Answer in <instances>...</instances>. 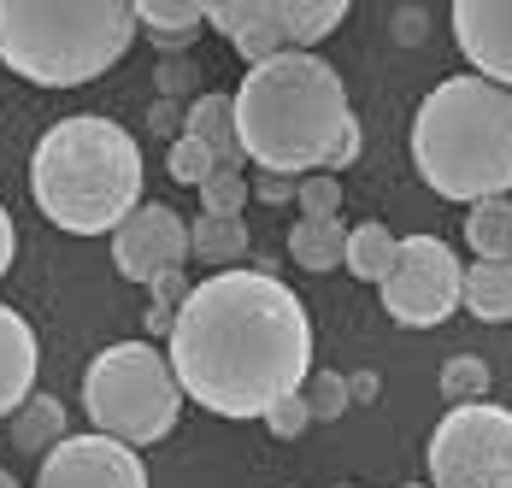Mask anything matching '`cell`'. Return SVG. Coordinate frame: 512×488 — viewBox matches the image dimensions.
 Instances as JSON below:
<instances>
[{
    "instance_id": "7402d4cb",
    "label": "cell",
    "mask_w": 512,
    "mask_h": 488,
    "mask_svg": "<svg viewBox=\"0 0 512 488\" xmlns=\"http://www.w3.org/2000/svg\"><path fill=\"white\" fill-rule=\"evenodd\" d=\"M342 247H348V224L342 218H301L295 230H289V259L301 265V271H336L342 265Z\"/></svg>"
},
{
    "instance_id": "ac0fdd59",
    "label": "cell",
    "mask_w": 512,
    "mask_h": 488,
    "mask_svg": "<svg viewBox=\"0 0 512 488\" xmlns=\"http://www.w3.org/2000/svg\"><path fill=\"white\" fill-rule=\"evenodd\" d=\"M342 18H348V0H277V30L289 53H312V42H324Z\"/></svg>"
},
{
    "instance_id": "e575fe53",
    "label": "cell",
    "mask_w": 512,
    "mask_h": 488,
    "mask_svg": "<svg viewBox=\"0 0 512 488\" xmlns=\"http://www.w3.org/2000/svg\"><path fill=\"white\" fill-rule=\"evenodd\" d=\"M0 488H24V483H18V477H12V471H0Z\"/></svg>"
},
{
    "instance_id": "4fadbf2b",
    "label": "cell",
    "mask_w": 512,
    "mask_h": 488,
    "mask_svg": "<svg viewBox=\"0 0 512 488\" xmlns=\"http://www.w3.org/2000/svg\"><path fill=\"white\" fill-rule=\"evenodd\" d=\"M36 365H42V353H36L30 318L0 300V418H12L36 394Z\"/></svg>"
},
{
    "instance_id": "5b68a950",
    "label": "cell",
    "mask_w": 512,
    "mask_h": 488,
    "mask_svg": "<svg viewBox=\"0 0 512 488\" xmlns=\"http://www.w3.org/2000/svg\"><path fill=\"white\" fill-rule=\"evenodd\" d=\"M136 42L130 0H0V65L36 89L106 77Z\"/></svg>"
},
{
    "instance_id": "6da1fadb",
    "label": "cell",
    "mask_w": 512,
    "mask_h": 488,
    "mask_svg": "<svg viewBox=\"0 0 512 488\" xmlns=\"http://www.w3.org/2000/svg\"><path fill=\"white\" fill-rule=\"evenodd\" d=\"M165 342L177 389L218 418H265L312 377V318L301 294L248 265L195 283Z\"/></svg>"
},
{
    "instance_id": "5bb4252c",
    "label": "cell",
    "mask_w": 512,
    "mask_h": 488,
    "mask_svg": "<svg viewBox=\"0 0 512 488\" xmlns=\"http://www.w3.org/2000/svg\"><path fill=\"white\" fill-rule=\"evenodd\" d=\"M183 136L218 159V171H242V142H236V112H230V95H195L183 106Z\"/></svg>"
},
{
    "instance_id": "d6986e66",
    "label": "cell",
    "mask_w": 512,
    "mask_h": 488,
    "mask_svg": "<svg viewBox=\"0 0 512 488\" xmlns=\"http://www.w3.org/2000/svg\"><path fill=\"white\" fill-rule=\"evenodd\" d=\"M465 247L483 265H512V200H477L465 212Z\"/></svg>"
},
{
    "instance_id": "30bf717a",
    "label": "cell",
    "mask_w": 512,
    "mask_h": 488,
    "mask_svg": "<svg viewBox=\"0 0 512 488\" xmlns=\"http://www.w3.org/2000/svg\"><path fill=\"white\" fill-rule=\"evenodd\" d=\"M36 488H148V465L112 436H65L42 459Z\"/></svg>"
},
{
    "instance_id": "ffe728a7",
    "label": "cell",
    "mask_w": 512,
    "mask_h": 488,
    "mask_svg": "<svg viewBox=\"0 0 512 488\" xmlns=\"http://www.w3.org/2000/svg\"><path fill=\"white\" fill-rule=\"evenodd\" d=\"M395 247H401V236H395L389 224L365 218V224H354V230H348L342 265L354 271L359 283H383V277H389V265H395Z\"/></svg>"
},
{
    "instance_id": "d6a6232c",
    "label": "cell",
    "mask_w": 512,
    "mask_h": 488,
    "mask_svg": "<svg viewBox=\"0 0 512 488\" xmlns=\"http://www.w3.org/2000/svg\"><path fill=\"white\" fill-rule=\"evenodd\" d=\"M12 247H18V230H12V212L0 206V277L12 271Z\"/></svg>"
},
{
    "instance_id": "7c38bea8",
    "label": "cell",
    "mask_w": 512,
    "mask_h": 488,
    "mask_svg": "<svg viewBox=\"0 0 512 488\" xmlns=\"http://www.w3.org/2000/svg\"><path fill=\"white\" fill-rule=\"evenodd\" d=\"M206 30L230 36L248 65H265V59L289 53L283 30H277V0H206Z\"/></svg>"
},
{
    "instance_id": "44dd1931",
    "label": "cell",
    "mask_w": 512,
    "mask_h": 488,
    "mask_svg": "<svg viewBox=\"0 0 512 488\" xmlns=\"http://www.w3.org/2000/svg\"><path fill=\"white\" fill-rule=\"evenodd\" d=\"M189 253L212 265V271H236L242 265V253H248V224L242 218H195L189 224Z\"/></svg>"
},
{
    "instance_id": "cb8c5ba5",
    "label": "cell",
    "mask_w": 512,
    "mask_h": 488,
    "mask_svg": "<svg viewBox=\"0 0 512 488\" xmlns=\"http://www.w3.org/2000/svg\"><path fill=\"white\" fill-rule=\"evenodd\" d=\"M189 277L183 271H165V277H154L148 283V294H154V306H148V336L154 342H165L171 336V324H177V312H183V300H189Z\"/></svg>"
},
{
    "instance_id": "484cf974",
    "label": "cell",
    "mask_w": 512,
    "mask_h": 488,
    "mask_svg": "<svg viewBox=\"0 0 512 488\" xmlns=\"http://www.w3.org/2000/svg\"><path fill=\"white\" fill-rule=\"evenodd\" d=\"M301 400H307V412L318 418V424H336L354 400H348V377L342 371H312L307 389H301Z\"/></svg>"
},
{
    "instance_id": "f1b7e54d",
    "label": "cell",
    "mask_w": 512,
    "mask_h": 488,
    "mask_svg": "<svg viewBox=\"0 0 512 488\" xmlns=\"http://www.w3.org/2000/svg\"><path fill=\"white\" fill-rule=\"evenodd\" d=\"M307 424H312V412H307V400L301 394H283L271 412H265V430L277 441H295V436H307Z\"/></svg>"
},
{
    "instance_id": "f546056e",
    "label": "cell",
    "mask_w": 512,
    "mask_h": 488,
    "mask_svg": "<svg viewBox=\"0 0 512 488\" xmlns=\"http://www.w3.org/2000/svg\"><path fill=\"white\" fill-rule=\"evenodd\" d=\"M195 59H159L154 65V83H159V100H177V95H195Z\"/></svg>"
},
{
    "instance_id": "9c48e42d",
    "label": "cell",
    "mask_w": 512,
    "mask_h": 488,
    "mask_svg": "<svg viewBox=\"0 0 512 488\" xmlns=\"http://www.w3.org/2000/svg\"><path fill=\"white\" fill-rule=\"evenodd\" d=\"M183 259H189V224L159 200H142L112 230V265L124 283H154L165 271H183Z\"/></svg>"
},
{
    "instance_id": "4dcf8cb0",
    "label": "cell",
    "mask_w": 512,
    "mask_h": 488,
    "mask_svg": "<svg viewBox=\"0 0 512 488\" xmlns=\"http://www.w3.org/2000/svg\"><path fill=\"white\" fill-rule=\"evenodd\" d=\"M248 200H265V206H289V200H295V177H265V171H259V183L248 189Z\"/></svg>"
},
{
    "instance_id": "277c9868",
    "label": "cell",
    "mask_w": 512,
    "mask_h": 488,
    "mask_svg": "<svg viewBox=\"0 0 512 488\" xmlns=\"http://www.w3.org/2000/svg\"><path fill=\"white\" fill-rule=\"evenodd\" d=\"M412 165L442 200L512 195V95L483 77H442L412 112Z\"/></svg>"
},
{
    "instance_id": "7a4b0ae2",
    "label": "cell",
    "mask_w": 512,
    "mask_h": 488,
    "mask_svg": "<svg viewBox=\"0 0 512 488\" xmlns=\"http://www.w3.org/2000/svg\"><path fill=\"white\" fill-rule=\"evenodd\" d=\"M242 159H254L265 177H336L359 159V118L330 59L318 53H277L248 65L242 89L230 95Z\"/></svg>"
},
{
    "instance_id": "8992f818",
    "label": "cell",
    "mask_w": 512,
    "mask_h": 488,
    "mask_svg": "<svg viewBox=\"0 0 512 488\" xmlns=\"http://www.w3.org/2000/svg\"><path fill=\"white\" fill-rule=\"evenodd\" d=\"M83 412H89L95 436L148 447V441L171 436V424L183 412V389L154 342H112L83 371Z\"/></svg>"
},
{
    "instance_id": "9a60e30c",
    "label": "cell",
    "mask_w": 512,
    "mask_h": 488,
    "mask_svg": "<svg viewBox=\"0 0 512 488\" xmlns=\"http://www.w3.org/2000/svg\"><path fill=\"white\" fill-rule=\"evenodd\" d=\"M136 30H148L159 53H183L206 30V0H130Z\"/></svg>"
},
{
    "instance_id": "ba28073f",
    "label": "cell",
    "mask_w": 512,
    "mask_h": 488,
    "mask_svg": "<svg viewBox=\"0 0 512 488\" xmlns=\"http://www.w3.org/2000/svg\"><path fill=\"white\" fill-rule=\"evenodd\" d=\"M460 253L442 242V236H407V242L395 247V265H389V277L377 283L383 294V312L395 318V324H407V330H436V324H448L454 318V306H460Z\"/></svg>"
},
{
    "instance_id": "52a82bcc",
    "label": "cell",
    "mask_w": 512,
    "mask_h": 488,
    "mask_svg": "<svg viewBox=\"0 0 512 488\" xmlns=\"http://www.w3.org/2000/svg\"><path fill=\"white\" fill-rule=\"evenodd\" d=\"M430 488H512L507 406H448V418L430 430Z\"/></svg>"
},
{
    "instance_id": "2e32d148",
    "label": "cell",
    "mask_w": 512,
    "mask_h": 488,
    "mask_svg": "<svg viewBox=\"0 0 512 488\" xmlns=\"http://www.w3.org/2000/svg\"><path fill=\"white\" fill-rule=\"evenodd\" d=\"M65 436H71V430H65V406H59L53 394H30V400L6 418V441H12L24 459H48Z\"/></svg>"
},
{
    "instance_id": "83f0119b",
    "label": "cell",
    "mask_w": 512,
    "mask_h": 488,
    "mask_svg": "<svg viewBox=\"0 0 512 488\" xmlns=\"http://www.w3.org/2000/svg\"><path fill=\"white\" fill-rule=\"evenodd\" d=\"M295 206H301V218H336L342 212V183L336 177H324V171H312V177H301L295 183Z\"/></svg>"
},
{
    "instance_id": "8fae6325",
    "label": "cell",
    "mask_w": 512,
    "mask_h": 488,
    "mask_svg": "<svg viewBox=\"0 0 512 488\" xmlns=\"http://www.w3.org/2000/svg\"><path fill=\"white\" fill-rule=\"evenodd\" d=\"M454 42L471 77L512 95V0H454Z\"/></svg>"
},
{
    "instance_id": "3957f363",
    "label": "cell",
    "mask_w": 512,
    "mask_h": 488,
    "mask_svg": "<svg viewBox=\"0 0 512 488\" xmlns=\"http://www.w3.org/2000/svg\"><path fill=\"white\" fill-rule=\"evenodd\" d=\"M142 177L136 136L101 112L48 124L30 153V195L42 218L71 236H112L142 206Z\"/></svg>"
},
{
    "instance_id": "836d02e7",
    "label": "cell",
    "mask_w": 512,
    "mask_h": 488,
    "mask_svg": "<svg viewBox=\"0 0 512 488\" xmlns=\"http://www.w3.org/2000/svg\"><path fill=\"white\" fill-rule=\"evenodd\" d=\"M348 400H377V371H354L348 377Z\"/></svg>"
},
{
    "instance_id": "d4e9b609",
    "label": "cell",
    "mask_w": 512,
    "mask_h": 488,
    "mask_svg": "<svg viewBox=\"0 0 512 488\" xmlns=\"http://www.w3.org/2000/svg\"><path fill=\"white\" fill-rule=\"evenodd\" d=\"M195 195H201L206 218H242V206H248V177H242V171H212Z\"/></svg>"
},
{
    "instance_id": "e0dca14e",
    "label": "cell",
    "mask_w": 512,
    "mask_h": 488,
    "mask_svg": "<svg viewBox=\"0 0 512 488\" xmlns=\"http://www.w3.org/2000/svg\"><path fill=\"white\" fill-rule=\"evenodd\" d=\"M460 306L483 324H512V265H483L471 259L460 277Z\"/></svg>"
},
{
    "instance_id": "4316f807",
    "label": "cell",
    "mask_w": 512,
    "mask_h": 488,
    "mask_svg": "<svg viewBox=\"0 0 512 488\" xmlns=\"http://www.w3.org/2000/svg\"><path fill=\"white\" fill-rule=\"evenodd\" d=\"M165 171H171V183H189V189H201L206 177L218 171V159H212V153L195 142V136H177V142H171V153H165Z\"/></svg>"
},
{
    "instance_id": "1f68e13d",
    "label": "cell",
    "mask_w": 512,
    "mask_h": 488,
    "mask_svg": "<svg viewBox=\"0 0 512 488\" xmlns=\"http://www.w3.org/2000/svg\"><path fill=\"white\" fill-rule=\"evenodd\" d=\"M148 124H154V136H171V142H177V136H183V106H177V100H159L154 112H148Z\"/></svg>"
},
{
    "instance_id": "603a6c76",
    "label": "cell",
    "mask_w": 512,
    "mask_h": 488,
    "mask_svg": "<svg viewBox=\"0 0 512 488\" xmlns=\"http://www.w3.org/2000/svg\"><path fill=\"white\" fill-rule=\"evenodd\" d=\"M442 394H448V406H477L489 394V365L477 353H454L442 365Z\"/></svg>"
},
{
    "instance_id": "d590c367",
    "label": "cell",
    "mask_w": 512,
    "mask_h": 488,
    "mask_svg": "<svg viewBox=\"0 0 512 488\" xmlns=\"http://www.w3.org/2000/svg\"><path fill=\"white\" fill-rule=\"evenodd\" d=\"M336 488H354V483H336Z\"/></svg>"
}]
</instances>
